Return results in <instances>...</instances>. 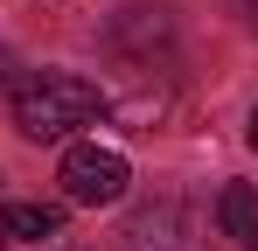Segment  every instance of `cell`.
<instances>
[{"label":"cell","mask_w":258,"mask_h":251,"mask_svg":"<svg viewBox=\"0 0 258 251\" xmlns=\"http://www.w3.org/2000/svg\"><path fill=\"white\" fill-rule=\"evenodd\" d=\"M105 112V91L91 77H70V70H35V77L14 91V126L21 140H70L77 126H91Z\"/></svg>","instance_id":"6da1fadb"},{"label":"cell","mask_w":258,"mask_h":251,"mask_svg":"<svg viewBox=\"0 0 258 251\" xmlns=\"http://www.w3.org/2000/svg\"><path fill=\"white\" fill-rule=\"evenodd\" d=\"M133 181V161L119 154V147H98V140H77L70 154H63V196L77 209H105L119 203Z\"/></svg>","instance_id":"7a4b0ae2"},{"label":"cell","mask_w":258,"mask_h":251,"mask_svg":"<svg viewBox=\"0 0 258 251\" xmlns=\"http://www.w3.org/2000/svg\"><path fill=\"white\" fill-rule=\"evenodd\" d=\"M0 237L7 244H56L63 237V209L56 203H7L0 209Z\"/></svg>","instance_id":"3957f363"},{"label":"cell","mask_w":258,"mask_h":251,"mask_svg":"<svg viewBox=\"0 0 258 251\" xmlns=\"http://www.w3.org/2000/svg\"><path fill=\"white\" fill-rule=\"evenodd\" d=\"M181 230H188L181 223V203H154V209L133 216V251H196Z\"/></svg>","instance_id":"277c9868"},{"label":"cell","mask_w":258,"mask_h":251,"mask_svg":"<svg viewBox=\"0 0 258 251\" xmlns=\"http://www.w3.org/2000/svg\"><path fill=\"white\" fill-rule=\"evenodd\" d=\"M216 223H223V237H258V189L251 181H230L223 196H216Z\"/></svg>","instance_id":"5b68a950"},{"label":"cell","mask_w":258,"mask_h":251,"mask_svg":"<svg viewBox=\"0 0 258 251\" xmlns=\"http://www.w3.org/2000/svg\"><path fill=\"white\" fill-rule=\"evenodd\" d=\"M244 140H251V147H258V112H251V126H244Z\"/></svg>","instance_id":"8992f818"},{"label":"cell","mask_w":258,"mask_h":251,"mask_svg":"<svg viewBox=\"0 0 258 251\" xmlns=\"http://www.w3.org/2000/svg\"><path fill=\"white\" fill-rule=\"evenodd\" d=\"M244 251H258V237H251V244H244Z\"/></svg>","instance_id":"52a82bcc"},{"label":"cell","mask_w":258,"mask_h":251,"mask_svg":"<svg viewBox=\"0 0 258 251\" xmlns=\"http://www.w3.org/2000/svg\"><path fill=\"white\" fill-rule=\"evenodd\" d=\"M0 251H7V237H0Z\"/></svg>","instance_id":"ba28073f"}]
</instances>
